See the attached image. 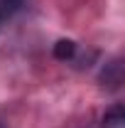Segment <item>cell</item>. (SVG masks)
I'll list each match as a JSON object with an SVG mask.
<instances>
[{
  "label": "cell",
  "instance_id": "cell-2",
  "mask_svg": "<svg viewBox=\"0 0 125 128\" xmlns=\"http://www.w3.org/2000/svg\"><path fill=\"white\" fill-rule=\"evenodd\" d=\"M74 54H76V42H74V40H59V42L54 44V57L62 59V62L74 59Z\"/></svg>",
  "mask_w": 125,
  "mask_h": 128
},
{
  "label": "cell",
  "instance_id": "cell-3",
  "mask_svg": "<svg viewBox=\"0 0 125 128\" xmlns=\"http://www.w3.org/2000/svg\"><path fill=\"white\" fill-rule=\"evenodd\" d=\"M22 5H25V0H0V15L7 20V17L15 15Z\"/></svg>",
  "mask_w": 125,
  "mask_h": 128
},
{
  "label": "cell",
  "instance_id": "cell-4",
  "mask_svg": "<svg viewBox=\"0 0 125 128\" xmlns=\"http://www.w3.org/2000/svg\"><path fill=\"white\" fill-rule=\"evenodd\" d=\"M2 22H5V17H2V15H0V30H2Z\"/></svg>",
  "mask_w": 125,
  "mask_h": 128
},
{
  "label": "cell",
  "instance_id": "cell-1",
  "mask_svg": "<svg viewBox=\"0 0 125 128\" xmlns=\"http://www.w3.org/2000/svg\"><path fill=\"white\" fill-rule=\"evenodd\" d=\"M101 128H125V108H123V104H115L110 111H106Z\"/></svg>",
  "mask_w": 125,
  "mask_h": 128
}]
</instances>
